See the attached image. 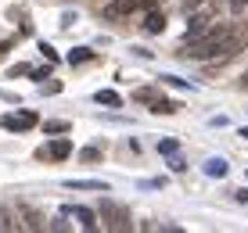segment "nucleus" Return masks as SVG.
Here are the masks:
<instances>
[{
  "mask_svg": "<svg viewBox=\"0 0 248 233\" xmlns=\"http://www.w3.org/2000/svg\"><path fill=\"white\" fill-rule=\"evenodd\" d=\"M68 190H108L105 179H65Z\"/></svg>",
  "mask_w": 248,
  "mask_h": 233,
  "instance_id": "nucleus-6",
  "label": "nucleus"
},
{
  "mask_svg": "<svg viewBox=\"0 0 248 233\" xmlns=\"http://www.w3.org/2000/svg\"><path fill=\"white\" fill-rule=\"evenodd\" d=\"M101 215H105V226L108 230H130V215H126V208H119V204L112 201H101Z\"/></svg>",
  "mask_w": 248,
  "mask_h": 233,
  "instance_id": "nucleus-3",
  "label": "nucleus"
},
{
  "mask_svg": "<svg viewBox=\"0 0 248 233\" xmlns=\"http://www.w3.org/2000/svg\"><path fill=\"white\" fill-rule=\"evenodd\" d=\"M162 79L173 83V86H180V90H191V83H187V79H176V75H162Z\"/></svg>",
  "mask_w": 248,
  "mask_h": 233,
  "instance_id": "nucleus-18",
  "label": "nucleus"
},
{
  "mask_svg": "<svg viewBox=\"0 0 248 233\" xmlns=\"http://www.w3.org/2000/svg\"><path fill=\"white\" fill-rule=\"evenodd\" d=\"M65 215H76L83 230H97V215H93L90 208H76V204H68V208H65Z\"/></svg>",
  "mask_w": 248,
  "mask_h": 233,
  "instance_id": "nucleus-5",
  "label": "nucleus"
},
{
  "mask_svg": "<svg viewBox=\"0 0 248 233\" xmlns=\"http://www.w3.org/2000/svg\"><path fill=\"white\" fill-rule=\"evenodd\" d=\"M202 169H205V176H212V179H223L227 176V161L223 158H209Z\"/></svg>",
  "mask_w": 248,
  "mask_h": 233,
  "instance_id": "nucleus-8",
  "label": "nucleus"
},
{
  "mask_svg": "<svg viewBox=\"0 0 248 233\" xmlns=\"http://www.w3.org/2000/svg\"><path fill=\"white\" fill-rule=\"evenodd\" d=\"M245 90H248V72H245Z\"/></svg>",
  "mask_w": 248,
  "mask_h": 233,
  "instance_id": "nucleus-23",
  "label": "nucleus"
},
{
  "mask_svg": "<svg viewBox=\"0 0 248 233\" xmlns=\"http://www.w3.org/2000/svg\"><path fill=\"white\" fill-rule=\"evenodd\" d=\"M133 101H137V104H144V101H158V97H155V90H151V86H140V90L133 93Z\"/></svg>",
  "mask_w": 248,
  "mask_h": 233,
  "instance_id": "nucleus-14",
  "label": "nucleus"
},
{
  "mask_svg": "<svg viewBox=\"0 0 248 233\" xmlns=\"http://www.w3.org/2000/svg\"><path fill=\"white\" fill-rule=\"evenodd\" d=\"M79 158H83V161H97V158H101V151H97V147H83V151H79Z\"/></svg>",
  "mask_w": 248,
  "mask_h": 233,
  "instance_id": "nucleus-15",
  "label": "nucleus"
},
{
  "mask_svg": "<svg viewBox=\"0 0 248 233\" xmlns=\"http://www.w3.org/2000/svg\"><path fill=\"white\" fill-rule=\"evenodd\" d=\"M72 154V144L65 140V136H58V140H50L44 151H40V158H54V161H62V158H68Z\"/></svg>",
  "mask_w": 248,
  "mask_h": 233,
  "instance_id": "nucleus-4",
  "label": "nucleus"
},
{
  "mask_svg": "<svg viewBox=\"0 0 248 233\" xmlns=\"http://www.w3.org/2000/svg\"><path fill=\"white\" fill-rule=\"evenodd\" d=\"M245 43H248L245 29H234V25L219 22V25H209L198 40L187 43L184 54L191 58V61H216V58H234Z\"/></svg>",
  "mask_w": 248,
  "mask_h": 233,
  "instance_id": "nucleus-1",
  "label": "nucleus"
},
{
  "mask_svg": "<svg viewBox=\"0 0 248 233\" xmlns=\"http://www.w3.org/2000/svg\"><path fill=\"white\" fill-rule=\"evenodd\" d=\"M40 50H44V58H47V61H58V50L50 47V43H40Z\"/></svg>",
  "mask_w": 248,
  "mask_h": 233,
  "instance_id": "nucleus-17",
  "label": "nucleus"
},
{
  "mask_svg": "<svg viewBox=\"0 0 248 233\" xmlns=\"http://www.w3.org/2000/svg\"><path fill=\"white\" fill-rule=\"evenodd\" d=\"M241 136H245V140H248V129H241Z\"/></svg>",
  "mask_w": 248,
  "mask_h": 233,
  "instance_id": "nucleus-22",
  "label": "nucleus"
},
{
  "mask_svg": "<svg viewBox=\"0 0 248 233\" xmlns=\"http://www.w3.org/2000/svg\"><path fill=\"white\" fill-rule=\"evenodd\" d=\"M176 147H180L176 140H162V144H158V151H162V154H176Z\"/></svg>",
  "mask_w": 248,
  "mask_h": 233,
  "instance_id": "nucleus-16",
  "label": "nucleus"
},
{
  "mask_svg": "<svg viewBox=\"0 0 248 233\" xmlns=\"http://www.w3.org/2000/svg\"><path fill=\"white\" fill-rule=\"evenodd\" d=\"M44 129L50 136H58V133H68V122H62V118H50V122H44Z\"/></svg>",
  "mask_w": 248,
  "mask_h": 233,
  "instance_id": "nucleus-12",
  "label": "nucleus"
},
{
  "mask_svg": "<svg viewBox=\"0 0 248 233\" xmlns=\"http://www.w3.org/2000/svg\"><path fill=\"white\" fill-rule=\"evenodd\" d=\"M32 75H36V79H47V75H50V68H47V65H40V68H32Z\"/></svg>",
  "mask_w": 248,
  "mask_h": 233,
  "instance_id": "nucleus-20",
  "label": "nucleus"
},
{
  "mask_svg": "<svg viewBox=\"0 0 248 233\" xmlns=\"http://www.w3.org/2000/svg\"><path fill=\"white\" fill-rule=\"evenodd\" d=\"M93 101H97V104H108V108H123V97H119L115 90H97Z\"/></svg>",
  "mask_w": 248,
  "mask_h": 233,
  "instance_id": "nucleus-9",
  "label": "nucleus"
},
{
  "mask_svg": "<svg viewBox=\"0 0 248 233\" xmlns=\"http://www.w3.org/2000/svg\"><path fill=\"white\" fill-rule=\"evenodd\" d=\"M90 58H93V54H90L87 47H76L72 54H68V61H72V65H83V61H90Z\"/></svg>",
  "mask_w": 248,
  "mask_h": 233,
  "instance_id": "nucleus-13",
  "label": "nucleus"
},
{
  "mask_svg": "<svg viewBox=\"0 0 248 233\" xmlns=\"http://www.w3.org/2000/svg\"><path fill=\"white\" fill-rule=\"evenodd\" d=\"M0 230H15V222H11V215H7L4 208H0Z\"/></svg>",
  "mask_w": 248,
  "mask_h": 233,
  "instance_id": "nucleus-19",
  "label": "nucleus"
},
{
  "mask_svg": "<svg viewBox=\"0 0 248 233\" xmlns=\"http://www.w3.org/2000/svg\"><path fill=\"white\" fill-rule=\"evenodd\" d=\"M169 169H173V172H184L187 165H184V158H173V161H169Z\"/></svg>",
  "mask_w": 248,
  "mask_h": 233,
  "instance_id": "nucleus-21",
  "label": "nucleus"
},
{
  "mask_svg": "<svg viewBox=\"0 0 248 233\" xmlns=\"http://www.w3.org/2000/svg\"><path fill=\"white\" fill-rule=\"evenodd\" d=\"M151 111H155V115H176L180 104H176V101H151Z\"/></svg>",
  "mask_w": 248,
  "mask_h": 233,
  "instance_id": "nucleus-11",
  "label": "nucleus"
},
{
  "mask_svg": "<svg viewBox=\"0 0 248 233\" xmlns=\"http://www.w3.org/2000/svg\"><path fill=\"white\" fill-rule=\"evenodd\" d=\"M241 4H248V0H241Z\"/></svg>",
  "mask_w": 248,
  "mask_h": 233,
  "instance_id": "nucleus-24",
  "label": "nucleus"
},
{
  "mask_svg": "<svg viewBox=\"0 0 248 233\" xmlns=\"http://www.w3.org/2000/svg\"><path fill=\"white\" fill-rule=\"evenodd\" d=\"M144 29H148V32H162V29H166V15H162V11H148Z\"/></svg>",
  "mask_w": 248,
  "mask_h": 233,
  "instance_id": "nucleus-10",
  "label": "nucleus"
},
{
  "mask_svg": "<svg viewBox=\"0 0 248 233\" xmlns=\"http://www.w3.org/2000/svg\"><path fill=\"white\" fill-rule=\"evenodd\" d=\"M205 29H209V11H205V15H194V18H191V25H187V43L198 40Z\"/></svg>",
  "mask_w": 248,
  "mask_h": 233,
  "instance_id": "nucleus-7",
  "label": "nucleus"
},
{
  "mask_svg": "<svg viewBox=\"0 0 248 233\" xmlns=\"http://www.w3.org/2000/svg\"><path fill=\"white\" fill-rule=\"evenodd\" d=\"M0 126L4 129H11V133H29L32 126H36V111H15V115H4L0 118Z\"/></svg>",
  "mask_w": 248,
  "mask_h": 233,
  "instance_id": "nucleus-2",
  "label": "nucleus"
}]
</instances>
